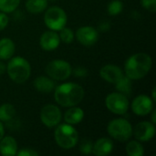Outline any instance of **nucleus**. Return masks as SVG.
<instances>
[{
  "instance_id": "1",
  "label": "nucleus",
  "mask_w": 156,
  "mask_h": 156,
  "mask_svg": "<svg viewBox=\"0 0 156 156\" xmlns=\"http://www.w3.org/2000/svg\"><path fill=\"white\" fill-rule=\"evenodd\" d=\"M152 58L146 53H136L131 56L124 64L125 75L131 80L144 78L152 68Z\"/></svg>"
},
{
  "instance_id": "21",
  "label": "nucleus",
  "mask_w": 156,
  "mask_h": 156,
  "mask_svg": "<svg viewBox=\"0 0 156 156\" xmlns=\"http://www.w3.org/2000/svg\"><path fill=\"white\" fill-rule=\"evenodd\" d=\"M116 89L118 92H121L124 94L125 96L130 95L132 91V80L129 79L126 75L122 76L116 83H115Z\"/></svg>"
},
{
  "instance_id": "30",
  "label": "nucleus",
  "mask_w": 156,
  "mask_h": 156,
  "mask_svg": "<svg viewBox=\"0 0 156 156\" xmlns=\"http://www.w3.org/2000/svg\"><path fill=\"white\" fill-rule=\"evenodd\" d=\"M8 16L4 12H0V31L5 29L8 24Z\"/></svg>"
},
{
  "instance_id": "14",
  "label": "nucleus",
  "mask_w": 156,
  "mask_h": 156,
  "mask_svg": "<svg viewBox=\"0 0 156 156\" xmlns=\"http://www.w3.org/2000/svg\"><path fill=\"white\" fill-rule=\"evenodd\" d=\"M101 77L110 83H116L124 74L122 70L116 65L109 64L103 66L100 70Z\"/></svg>"
},
{
  "instance_id": "15",
  "label": "nucleus",
  "mask_w": 156,
  "mask_h": 156,
  "mask_svg": "<svg viewBox=\"0 0 156 156\" xmlns=\"http://www.w3.org/2000/svg\"><path fill=\"white\" fill-rule=\"evenodd\" d=\"M113 149V144L109 138H101L95 142L92 147L93 154L97 156H105L110 154Z\"/></svg>"
},
{
  "instance_id": "8",
  "label": "nucleus",
  "mask_w": 156,
  "mask_h": 156,
  "mask_svg": "<svg viewBox=\"0 0 156 156\" xmlns=\"http://www.w3.org/2000/svg\"><path fill=\"white\" fill-rule=\"evenodd\" d=\"M105 105L110 112L115 114H124L129 109V101L124 94L112 92L106 97Z\"/></svg>"
},
{
  "instance_id": "12",
  "label": "nucleus",
  "mask_w": 156,
  "mask_h": 156,
  "mask_svg": "<svg viewBox=\"0 0 156 156\" xmlns=\"http://www.w3.org/2000/svg\"><path fill=\"white\" fill-rule=\"evenodd\" d=\"M77 40L83 46L90 47L94 45L99 38L98 31L92 27H81L76 32Z\"/></svg>"
},
{
  "instance_id": "29",
  "label": "nucleus",
  "mask_w": 156,
  "mask_h": 156,
  "mask_svg": "<svg viewBox=\"0 0 156 156\" xmlns=\"http://www.w3.org/2000/svg\"><path fill=\"white\" fill-rule=\"evenodd\" d=\"M16 154L18 156H37L38 155V153L30 148H24L17 152Z\"/></svg>"
},
{
  "instance_id": "32",
  "label": "nucleus",
  "mask_w": 156,
  "mask_h": 156,
  "mask_svg": "<svg viewBox=\"0 0 156 156\" xmlns=\"http://www.w3.org/2000/svg\"><path fill=\"white\" fill-rule=\"evenodd\" d=\"M5 135V129H4V125L2 123V122L0 121V140L4 137Z\"/></svg>"
},
{
  "instance_id": "33",
  "label": "nucleus",
  "mask_w": 156,
  "mask_h": 156,
  "mask_svg": "<svg viewBox=\"0 0 156 156\" xmlns=\"http://www.w3.org/2000/svg\"><path fill=\"white\" fill-rule=\"evenodd\" d=\"M1 60V59H0ZM5 70V64L3 62L0 61V75H2Z\"/></svg>"
},
{
  "instance_id": "3",
  "label": "nucleus",
  "mask_w": 156,
  "mask_h": 156,
  "mask_svg": "<svg viewBox=\"0 0 156 156\" xmlns=\"http://www.w3.org/2000/svg\"><path fill=\"white\" fill-rule=\"evenodd\" d=\"M5 69L9 78L17 84L27 81L31 74L29 62L22 57H15L11 58Z\"/></svg>"
},
{
  "instance_id": "6",
  "label": "nucleus",
  "mask_w": 156,
  "mask_h": 156,
  "mask_svg": "<svg viewBox=\"0 0 156 156\" xmlns=\"http://www.w3.org/2000/svg\"><path fill=\"white\" fill-rule=\"evenodd\" d=\"M68 21L66 12L58 6H51L49 7L44 16L45 25L50 29L54 31H59L64 27H66Z\"/></svg>"
},
{
  "instance_id": "23",
  "label": "nucleus",
  "mask_w": 156,
  "mask_h": 156,
  "mask_svg": "<svg viewBox=\"0 0 156 156\" xmlns=\"http://www.w3.org/2000/svg\"><path fill=\"white\" fill-rule=\"evenodd\" d=\"M126 153L130 156H143L144 154V146L138 141H131L126 145Z\"/></svg>"
},
{
  "instance_id": "26",
  "label": "nucleus",
  "mask_w": 156,
  "mask_h": 156,
  "mask_svg": "<svg viewBox=\"0 0 156 156\" xmlns=\"http://www.w3.org/2000/svg\"><path fill=\"white\" fill-rule=\"evenodd\" d=\"M122 9L123 5L120 0H113L108 5V13L110 16H117L122 13Z\"/></svg>"
},
{
  "instance_id": "13",
  "label": "nucleus",
  "mask_w": 156,
  "mask_h": 156,
  "mask_svg": "<svg viewBox=\"0 0 156 156\" xmlns=\"http://www.w3.org/2000/svg\"><path fill=\"white\" fill-rule=\"evenodd\" d=\"M60 38L58 34L54 30H48L44 32L39 39V44L42 49L46 51H52L59 46Z\"/></svg>"
},
{
  "instance_id": "10",
  "label": "nucleus",
  "mask_w": 156,
  "mask_h": 156,
  "mask_svg": "<svg viewBox=\"0 0 156 156\" xmlns=\"http://www.w3.org/2000/svg\"><path fill=\"white\" fill-rule=\"evenodd\" d=\"M132 110L138 116H145L154 110V101L147 95H139L132 102Z\"/></svg>"
},
{
  "instance_id": "9",
  "label": "nucleus",
  "mask_w": 156,
  "mask_h": 156,
  "mask_svg": "<svg viewBox=\"0 0 156 156\" xmlns=\"http://www.w3.org/2000/svg\"><path fill=\"white\" fill-rule=\"evenodd\" d=\"M61 112L59 108L56 105L48 104L41 109L40 120L42 123L48 128H52L59 124L61 122Z\"/></svg>"
},
{
  "instance_id": "4",
  "label": "nucleus",
  "mask_w": 156,
  "mask_h": 156,
  "mask_svg": "<svg viewBox=\"0 0 156 156\" xmlns=\"http://www.w3.org/2000/svg\"><path fill=\"white\" fill-rule=\"evenodd\" d=\"M55 129L54 138L57 144L66 150L76 146L79 142V135L77 130L69 123L58 124Z\"/></svg>"
},
{
  "instance_id": "34",
  "label": "nucleus",
  "mask_w": 156,
  "mask_h": 156,
  "mask_svg": "<svg viewBox=\"0 0 156 156\" xmlns=\"http://www.w3.org/2000/svg\"><path fill=\"white\" fill-rule=\"evenodd\" d=\"M152 112V122L154 123V124H155L156 123V119H155V113H156V111H152L151 112Z\"/></svg>"
},
{
  "instance_id": "25",
  "label": "nucleus",
  "mask_w": 156,
  "mask_h": 156,
  "mask_svg": "<svg viewBox=\"0 0 156 156\" xmlns=\"http://www.w3.org/2000/svg\"><path fill=\"white\" fill-rule=\"evenodd\" d=\"M60 32H59V38H60V40L61 41H63L64 43H66V44H69V43H71L73 40H74V37H75V35H74V32H73V30L71 29V28H69V27H64L62 29H60L59 30Z\"/></svg>"
},
{
  "instance_id": "31",
  "label": "nucleus",
  "mask_w": 156,
  "mask_h": 156,
  "mask_svg": "<svg viewBox=\"0 0 156 156\" xmlns=\"http://www.w3.org/2000/svg\"><path fill=\"white\" fill-rule=\"evenodd\" d=\"M72 72H73V74L76 77H86L87 74H88L87 69L86 68H83V67H79V68L75 69Z\"/></svg>"
},
{
  "instance_id": "27",
  "label": "nucleus",
  "mask_w": 156,
  "mask_h": 156,
  "mask_svg": "<svg viewBox=\"0 0 156 156\" xmlns=\"http://www.w3.org/2000/svg\"><path fill=\"white\" fill-rule=\"evenodd\" d=\"M92 147H93V144L91 143L90 140L83 139L80 145V151L81 154H89L92 153Z\"/></svg>"
},
{
  "instance_id": "19",
  "label": "nucleus",
  "mask_w": 156,
  "mask_h": 156,
  "mask_svg": "<svg viewBox=\"0 0 156 156\" xmlns=\"http://www.w3.org/2000/svg\"><path fill=\"white\" fill-rule=\"evenodd\" d=\"M16 50L14 42L7 37L0 39V59H9L12 58Z\"/></svg>"
},
{
  "instance_id": "35",
  "label": "nucleus",
  "mask_w": 156,
  "mask_h": 156,
  "mask_svg": "<svg viewBox=\"0 0 156 156\" xmlns=\"http://www.w3.org/2000/svg\"><path fill=\"white\" fill-rule=\"evenodd\" d=\"M152 98H153V101H156V98H155V88H154V89H153V97H152Z\"/></svg>"
},
{
  "instance_id": "20",
  "label": "nucleus",
  "mask_w": 156,
  "mask_h": 156,
  "mask_svg": "<svg viewBox=\"0 0 156 156\" xmlns=\"http://www.w3.org/2000/svg\"><path fill=\"white\" fill-rule=\"evenodd\" d=\"M48 6V0H27L26 8L29 13L38 14L43 12Z\"/></svg>"
},
{
  "instance_id": "5",
  "label": "nucleus",
  "mask_w": 156,
  "mask_h": 156,
  "mask_svg": "<svg viewBox=\"0 0 156 156\" xmlns=\"http://www.w3.org/2000/svg\"><path fill=\"white\" fill-rule=\"evenodd\" d=\"M133 126L125 119H114L109 122L108 133L119 142H125L133 135Z\"/></svg>"
},
{
  "instance_id": "28",
  "label": "nucleus",
  "mask_w": 156,
  "mask_h": 156,
  "mask_svg": "<svg viewBox=\"0 0 156 156\" xmlns=\"http://www.w3.org/2000/svg\"><path fill=\"white\" fill-rule=\"evenodd\" d=\"M141 4L150 12L154 13L156 11V0H141Z\"/></svg>"
},
{
  "instance_id": "2",
  "label": "nucleus",
  "mask_w": 156,
  "mask_h": 156,
  "mask_svg": "<svg viewBox=\"0 0 156 156\" xmlns=\"http://www.w3.org/2000/svg\"><path fill=\"white\" fill-rule=\"evenodd\" d=\"M54 98L58 104L69 108L81 102L84 98V90L81 86L73 82L64 83L56 88Z\"/></svg>"
},
{
  "instance_id": "17",
  "label": "nucleus",
  "mask_w": 156,
  "mask_h": 156,
  "mask_svg": "<svg viewBox=\"0 0 156 156\" xmlns=\"http://www.w3.org/2000/svg\"><path fill=\"white\" fill-rule=\"evenodd\" d=\"M35 89L42 93H49L55 88V82L51 78H48L45 76H39L35 79L34 82Z\"/></svg>"
},
{
  "instance_id": "24",
  "label": "nucleus",
  "mask_w": 156,
  "mask_h": 156,
  "mask_svg": "<svg viewBox=\"0 0 156 156\" xmlns=\"http://www.w3.org/2000/svg\"><path fill=\"white\" fill-rule=\"evenodd\" d=\"M20 4V0H0V10L4 13L15 11Z\"/></svg>"
},
{
  "instance_id": "7",
  "label": "nucleus",
  "mask_w": 156,
  "mask_h": 156,
  "mask_svg": "<svg viewBox=\"0 0 156 156\" xmlns=\"http://www.w3.org/2000/svg\"><path fill=\"white\" fill-rule=\"evenodd\" d=\"M46 73L54 80H65L72 73L71 66L63 59H55L50 61L46 67Z\"/></svg>"
},
{
  "instance_id": "16",
  "label": "nucleus",
  "mask_w": 156,
  "mask_h": 156,
  "mask_svg": "<svg viewBox=\"0 0 156 156\" xmlns=\"http://www.w3.org/2000/svg\"><path fill=\"white\" fill-rule=\"evenodd\" d=\"M17 153V144L11 136L3 137L0 140V154L2 155L13 156Z\"/></svg>"
},
{
  "instance_id": "11",
  "label": "nucleus",
  "mask_w": 156,
  "mask_h": 156,
  "mask_svg": "<svg viewBox=\"0 0 156 156\" xmlns=\"http://www.w3.org/2000/svg\"><path fill=\"white\" fill-rule=\"evenodd\" d=\"M133 134L139 142H148L152 140L155 134L154 124L150 122H142L134 127Z\"/></svg>"
},
{
  "instance_id": "22",
  "label": "nucleus",
  "mask_w": 156,
  "mask_h": 156,
  "mask_svg": "<svg viewBox=\"0 0 156 156\" xmlns=\"http://www.w3.org/2000/svg\"><path fill=\"white\" fill-rule=\"evenodd\" d=\"M16 115V110L10 103H4L0 106V121L9 122Z\"/></svg>"
},
{
  "instance_id": "18",
  "label": "nucleus",
  "mask_w": 156,
  "mask_h": 156,
  "mask_svg": "<svg viewBox=\"0 0 156 156\" xmlns=\"http://www.w3.org/2000/svg\"><path fill=\"white\" fill-rule=\"evenodd\" d=\"M84 118V112L81 108L77 106L69 107V109L65 112L64 120L66 123L74 125L80 123Z\"/></svg>"
}]
</instances>
